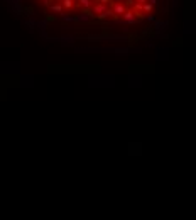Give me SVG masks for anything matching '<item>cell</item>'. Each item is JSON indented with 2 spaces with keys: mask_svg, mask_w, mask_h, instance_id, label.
Instances as JSON below:
<instances>
[{
  "mask_svg": "<svg viewBox=\"0 0 196 220\" xmlns=\"http://www.w3.org/2000/svg\"><path fill=\"white\" fill-rule=\"evenodd\" d=\"M20 15L43 27L88 37H125L162 24L169 0H10Z\"/></svg>",
  "mask_w": 196,
  "mask_h": 220,
  "instance_id": "obj_1",
  "label": "cell"
}]
</instances>
